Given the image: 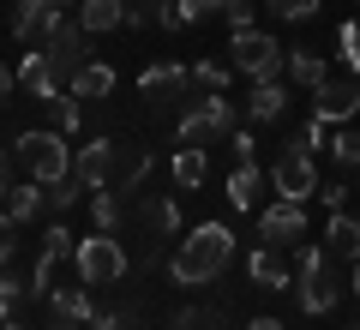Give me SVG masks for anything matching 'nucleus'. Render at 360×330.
<instances>
[{
    "instance_id": "obj_29",
    "label": "nucleus",
    "mask_w": 360,
    "mask_h": 330,
    "mask_svg": "<svg viewBox=\"0 0 360 330\" xmlns=\"http://www.w3.org/2000/svg\"><path fill=\"white\" fill-rule=\"evenodd\" d=\"M229 78H234L229 61H198L193 66V84H205V90H229Z\"/></svg>"
},
{
    "instance_id": "obj_25",
    "label": "nucleus",
    "mask_w": 360,
    "mask_h": 330,
    "mask_svg": "<svg viewBox=\"0 0 360 330\" xmlns=\"http://www.w3.org/2000/svg\"><path fill=\"white\" fill-rule=\"evenodd\" d=\"M252 120H283V108H288V90L283 84H252Z\"/></svg>"
},
{
    "instance_id": "obj_10",
    "label": "nucleus",
    "mask_w": 360,
    "mask_h": 330,
    "mask_svg": "<svg viewBox=\"0 0 360 330\" xmlns=\"http://www.w3.org/2000/svg\"><path fill=\"white\" fill-rule=\"evenodd\" d=\"M78 253V234H66L60 222H54L49 234H42V258H37V277H30V294H54L60 288V265Z\"/></svg>"
},
{
    "instance_id": "obj_37",
    "label": "nucleus",
    "mask_w": 360,
    "mask_h": 330,
    "mask_svg": "<svg viewBox=\"0 0 360 330\" xmlns=\"http://www.w3.org/2000/svg\"><path fill=\"white\" fill-rule=\"evenodd\" d=\"M144 174H150V156H132L127 174H120V192H139V186H144Z\"/></svg>"
},
{
    "instance_id": "obj_19",
    "label": "nucleus",
    "mask_w": 360,
    "mask_h": 330,
    "mask_svg": "<svg viewBox=\"0 0 360 330\" xmlns=\"http://www.w3.org/2000/svg\"><path fill=\"white\" fill-rule=\"evenodd\" d=\"M78 25L84 30H120L127 25V0H78Z\"/></svg>"
},
{
    "instance_id": "obj_32",
    "label": "nucleus",
    "mask_w": 360,
    "mask_h": 330,
    "mask_svg": "<svg viewBox=\"0 0 360 330\" xmlns=\"http://www.w3.org/2000/svg\"><path fill=\"white\" fill-rule=\"evenodd\" d=\"M54 127L72 139V132L84 127V102H78V96H60V102H54Z\"/></svg>"
},
{
    "instance_id": "obj_33",
    "label": "nucleus",
    "mask_w": 360,
    "mask_h": 330,
    "mask_svg": "<svg viewBox=\"0 0 360 330\" xmlns=\"http://www.w3.org/2000/svg\"><path fill=\"white\" fill-rule=\"evenodd\" d=\"M90 216H96V229H108V234H115V222H120V198L96 186V204H90Z\"/></svg>"
},
{
    "instance_id": "obj_38",
    "label": "nucleus",
    "mask_w": 360,
    "mask_h": 330,
    "mask_svg": "<svg viewBox=\"0 0 360 330\" xmlns=\"http://www.w3.org/2000/svg\"><path fill=\"white\" fill-rule=\"evenodd\" d=\"M229 144H234V163H252V132L234 127V132H229Z\"/></svg>"
},
{
    "instance_id": "obj_22",
    "label": "nucleus",
    "mask_w": 360,
    "mask_h": 330,
    "mask_svg": "<svg viewBox=\"0 0 360 330\" xmlns=\"http://www.w3.org/2000/svg\"><path fill=\"white\" fill-rule=\"evenodd\" d=\"M139 216H144V229H150V234H174L180 229V204L174 198H156V192L139 204Z\"/></svg>"
},
{
    "instance_id": "obj_20",
    "label": "nucleus",
    "mask_w": 360,
    "mask_h": 330,
    "mask_svg": "<svg viewBox=\"0 0 360 330\" xmlns=\"http://www.w3.org/2000/svg\"><path fill=\"white\" fill-rule=\"evenodd\" d=\"M324 241H330L336 258H348V265H354V258H360V222H354L348 210H330V229H324Z\"/></svg>"
},
{
    "instance_id": "obj_14",
    "label": "nucleus",
    "mask_w": 360,
    "mask_h": 330,
    "mask_svg": "<svg viewBox=\"0 0 360 330\" xmlns=\"http://www.w3.org/2000/svg\"><path fill=\"white\" fill-rule=\"evenodd\" d=\"M18 90H25V96H37V102H49V108L66 96V84L54 78V66H49V54H42V49L25 54V66H18Z\"/></svg>"
},
{
    "instance_id": "obj_46",
    "label": "nucleus",
    "mask_w": 360,
    "mask_h": 330,
    "mask_svg": "<svg viewBox=\"0 0 360 330\" xmlns=\"http://www.w3.org/2000/svg\"><path fill=\"white\" fill-rule=\"evenodd\" d=\"M54 330H84V324H72V318H60V324H54Z\"/></svg>"
},
{
    "instance_id": "obj_36",
    "label": "nucleus",
    "mask_w": 360,
    "mask_h": 330,
    "mask_svg": "<svg viewBox=\"0 0 360 330\" xmlns=\"http://www.w3.org/2000/svg\"><path fill=\"white\" fill-rule=\"evenodd\" d=\"M252 6L258 0H222V18H229L234 30H252Z\"/></svg>"
},
{
    "instance_id": "obj_47",
    "label": "nucleus",
    "mask_w": 360,
    "mask_h": 330,
    "mask_svg": "<svg viewBox=\"0 0 360 330\" xmlns=\"http://www.w3.org/2000/svg\"><path fill=\"white\" fill-rule=\"evenodd\" d=\"M0 330H25V324H13V318H6V324H0Z\"/></svg>"
},
{
    "instance_id": "obj_27",
    "label": "nucleus",
    "mask_w": 360,
    "mask_h": 330,
    "mask_svg": "<svg viewBox=\"0 0 360 330\" xmlns=\"http://www.w3.org/2000/svg\"><path fill=\"white\" fill-rule=\"evenodd\" d=\"M168 330H222V312L217 306H186V312H174Z\"/></svg>"
},
{
    "instance_id": "obj_4",
    "label": "nucleus",
    "mask_w": 360,
    "mask_h": 330,
    "mask_svg": "<svg viewBox=\"0 0 360 330\" xmlns=\"http://www.w3.org/2000/svg\"><path fill=\"white\" fill-rule=\"evenodd\" d=\"M72 265H78V282H84V288H108V282L127 277V246H120L108 229H96V234L78 241Z\"/></svg>"
},
{
    "instance_id": "obj_7",
    "label": "nucleus",
    "mask_w": 360,
    "mask_h": 330,
    "mask_svg": "<svg viewBox=\"0 0 360 330\" xmlns=\"http://www.w3.org/2000/svg\"><path fill=\"white\" fill-rule=\"evenodd\" d=\"M60 13H66L60 0H18V6H13V37L25 42V49H42V42L66 25Z\"/></svg>"
},
{
    "instance_id": "obj_21",
    "label": "nucleus",
    "mask_w": 360,
    "mask_h": 330,
    "mask_svg": "<svg viewBox=\"0 0 360 330\" xmlns=\"http://www.w3.org/2000/svg\"><path fill=\"white\" fill-rule=\"evenodd\" d=\"M42 204H49V186H42V180H30V186H13V192H6V216H13V222L42 216Z\"/></svg>"
},
{
    "instance_id": "obj_45",
    "label": "nucleus",
    "mask_w": 360,
    "mask_h": 330,
    "mask_svg": "<svg viewBox=\"0 0 360 330\" xmlns=\"http://www.w3.org/2000/svg\"><path fill=\"white\" fill-rule=\"evenodd\" d=\"M0 198H6V151H0Z\"/></svg>"
},
{
    "instance_id": "obj_8",
    "label": "nucleus",
    "mask_w": 360,
    "mask_h": 330,
    "mask_svg": "<svg viewBox=\"0 0 360 330\" xmlns=\"http://www.w3.org/2000/svg\"><path fill=\"white\" fill-rule=\"evenodd\" d=\"M258 241L264 246H300L307 241V204L276 198L270 210H258Z\"/></svg>"
},
{
    "instance_id": "obj_12",
    "label": "nucleus",
    "mask_w": 360,
    "mask_h": 330,
    "mask_svg": "<svg viewBox=\"0 0 360 330\" xmlns=\"http://www.w3.org/2000/svg\"><path fill=\"white\" fill-rule=\"evenodd\" d=\"M84 37H90L84 25H60L49 42H42V54H49V66H54V78H60V84H72L78 66H84Z\"/></svg>"
},
{
    "instance_id": "obj_41",
    "label": "nucleus",
    "mask_w": 360,
    "mask_h": 330,
    "mask_svg": "<svg viewBox=\"0 0 360 330\" xmlns=\"http://www.w3.org/2000/svg\"><path fill=\"white\" fill-rule=\"evenodd\" d=\"M90 330H127V318H120V312H108V318H90Z\"/></svg>"
},
{
    "instance_id": "obj_13",
    "label": "nucleus",
    "mask_w": 360,
    "mask_h": 330,
    "mask_svg": "<svg viewBox=\"0 0 360 330\" xmlns=\"http://www.w3.org/2000/svg\"><path fill=\"white\" fill-rule=\"evenodd\" d=\"M354 108H360V84L354 78H324L319 90H312V115L330 127V120H354Z\"/></svg>"
},
{
    "instance_id": "obj_2",
    "label": "nucleus",
    "mask_w": 360,
    "mask_h": 330,
    "mask_svg": "<svg viewBox=\"0 0 360 330\" xmlns=\"http://www.w3.org/2000/svg\"><path fill=\"white\" fill-rule=\"evenodd\" d=\"M229 66H234L240 78H252V84H276V78L288 72V54H283V42L264 37V30H234Z\"/></svg>"
},
{
    "instance_id": "obj_35",
    "label": "nucleus",
    "mask_w": 360,
    "mask_h": 330,
    "mask_svg": "<svg viewBox=\"0 0 360 330\" xmlns=\"http://www.w3.org/2000/svg\"><path fill=\"white\" fill-rule=\"evenodd\" d=\"M18 300H25V288H18V277H6V270H0V324H6V318L18 312Z\"/></svg>"
},
{
    "instance_id": "obj_5",
    "label": "nucleus",
    "mask_w": 360,
    "mask_h": 330,
    "mask_svg": "<svg viewBox=\"0 0 360 330\" xmlns=\"http://www.w3.org/2000/svg\"><path fill=\"white\" fill-rule=\"evenodd\" d=\"M180 144H210V139H229L234 132V102L222 96V90H210V96H198L186 115H180Z\"/></svg>"
},
{
    "instance_id": "obj_3",
    "label": "nucleus",
    "mask_w": 360,
    "mask_h": 330,
    "mask_svg": "<svg viewBox=\"0 0 360 330\" xmlns=\"http://www.w3.org/2000/svg\"><path fill=\"white\" fill-rule=\"evenodd\" d=\"M18 156H25L30 180H42V186H54V180L72 174V144H66L60 127H37V132H25V139H18Z\"/></svg>"
},
{
    "instance_id": "obj_23",
    "label": "nucleus",
    "mask_w": 360,
    "mask_h": 330,
    "mask_svg": "<svg viewBox=\"0 0 360 330\" xmlns=\"http://www.w3.org/2000/svg\"><path fill=\"white\" fill-rule=\"evenodd\" d=\"M252 198H258V163H234V174H229V204H234V210H252Z\"/></svg>"
},
{
    "instance_id": "obj_17",
    "label": "nucleus",
    "mask_w": 360,
    "mask_h": 330,
    "mask_svg": "<svg viewBox=\"0 0 360 330\" xmlns=\"http://www.w3.org/2000/svg\"><path fill=\"white\" fill-rule=\"evenodd\" d=\"M295 294H300V312H312V318H324L336 300H342V288H336L330 270H319V277H300V288H295Z\"/></svg>"
},
{
    "instance_id": "obj_31",
    "label": "nucleus",
    "mask_w": 360,
    "mask_h": 330,
    "mask_svg": "<svg viewBox=\"0 0 360 330\" xmlns=\"http://www.w3.org/2000/svg\"><path fill=\"white\" fill-rule=\"evenodd\" d=\"M84 180H78V174H66V180H54V186H49V204H54V210H72V204L78 198H84Z\"/></svg>"
},
{
    "instance_id": "obj_15",
    "label": "nucleus",
    "mask_w": 360,
    "mask_h": 330,
    "mask_svg": "<svg viewBox=\"0 0 360 330\" xmlns=\"http://www.w3.org/2000/svg\"><path fill=\"white\" fill-rule=\"evenodd\" d=\"M246 282H258V288H270V294H283V288H295V265L283 258V246H258V253L246 258Z\"/></svg>"
},
{
    "instance_id": "obj_9",
    "label": "nucleus",
    "mask_w": 360,
    "mask_h": 330,
    "mask_svg": "<svg viewBox=\"0 0 360 330\" xmlns=\"http://www.w3.org/2000/svg\"><path fill=\"white\" fill-rule=\"evenodd\" d=\"M186 90H193V66H144L139 72V96L150 102V108H174L180 96H186Z\"/></svg>"
},
{
    "instance_id": "obj_42",
    "label": "nucleus",
    "mask_w": 360,
    "mask_h": 330,
    "mask_svg": "<svg viewBox=\"0 0 360 330\" xmlns=\"http://www.w3.org/2000/svg\"><path fill=\"white\" fill-rule=\"evenodd\" d=\"M13 84H18V72H13V66H0V96H13Z\"/></svg>"
},
{
    "instance_id": "obj_40",
    "label": "nucleus",
    "mask_w": 360,
    "mask_h": 330,
    "mask_svg": "<svg viewBox=\"0 0 360 330\" xmlns=\"http://www.w3.org/2000/svg\"><path fill=\"white\" fill-rule=\"evenodd\" d=\"M319 198L330 204V210H342V198H348V186H319Z\"/></svg>"
},
{
    "instance_id": "obj_16",
    "label": "nucleus",
    "mask_w": 360,
    "mask_h": 330,
    "mask_svg": "<svg viewBox=\"0 0 360 330\" xmlns=\"http://www.w3.org/2000/svg\"><path fill=\"white\" fill-rule=\"evenodd\" d=\"M168 174H174V186H186V192L205 186V180H210V151H205V144H180L174 163H168Z\"/></svg>"
},
{
    "instance_id": "obj_1",
    "label": "nucleus",
    "mask_w": 360,
    "mask_h": 330,
    "mask_svg": "<svg viewBox=\"0 0 360 330\" xmlns=\"http://www.w3.org/2000/svg\"><path fill=\"white\" fill-rule=\"evenodd\" d=\"M234 258V229L229 222H198L186 241H180V253L168 258V277L180 282V288H205V282H217L222 270H229Z\"/></svg>"
},
{
    "instance_id": "obj_18",
    "label": "nucleus",
    "mask_w": 360,
    "mask_h": 330,
    "mask_svg": "<svg viewBox=\"0 0 360 330\" xmlns=\"http://www.w3.org/2000/svg\"><path fill=\"white\" fill-rule=\"evenodd\" d=\"M108 90H115V66H96V61H84V66H78V78L66 84V96H78V102H103Z\"/></svg>"
},
{
    "instance_id": "obj_43",
    "label": "nucleus",
    "mask_w": 360,
    "mask_h": 330,
    "mask_svg": "<svg viewBox=\"0 0 360 330\" xmlns=\"http://www.w3.org/2000/svg\"><path fill=\"white\" fill-rule=\"evenodd\" d=\"M246 330H288V324H283V318H252Z\"/></svg>"
},
{
    "instance_id": "obj_44",
    "label": "nucleus",
    "mask_w": 360,
    "mask_h": 330,
    "mask_svg": "<svg viewBox=\"0 0 360 330\" xmlns=\"http://www.w3.org/2000/svg\"><path fill=\"white\" fill-rule=\"evenodd\" d=\"M348 294H360V258H354V270H348Z\"/></svg>"
},
{
    "instance_id": "obj_30",
    "label": "nucleus",
    "mask_w": 360,
    "mask_h": 330,
    "mask_svg": "<svg viewBox=\"0 0 360 330\" xmlns=\"http://www.w3.org/2000/svg\"><path fill=\"white\" fill-rule=\"evenodd\" d=\"M336 54H342L348 78H360V25H342V30H336Z\"/></svg>"
},
{
    "instance_id": "obj_26",
    "label": "nucleus",
    "mask_w": 360,
    "mask_h": 330,
    "mask_svg": "<svg viewBox=\"0 0 360 330\" xmlns=\"http://www.w3.org/2000/svg\"><path fill=\"white\" fill-rule=\"evenodd\" d=\"M288 78H295L300 90H319L324 78H330V66H324L319 54H288Z\"/></svg>"
},
{
    "instance_id": "obj_6",
    "label": "nucleus",
    "mask_w": 360,
    "mask_h": 330,
    "mask_svg": "<svg viewBox=\"0 0 360 330\" xmlns=\"http://www.w3.org/2000/svg\"><path fill=\"white\" fill-rule=\"evenodd\" d=\"M276 198H288V204H307L312 192H319V168H312V151H300V144H288L283 156H276Z\"/></svg>"
},
{
    "instance_id": "obj_39",
    "label": "nucleus",
    "mask_w": 360,
    "mask_h": 330,
    "mask_svg": "<svg viewBox=\"0 0 360 330\" xmlns=\"http://www.w3.org/2000/svg\"><path fill=\"white\" fill-rule=\"evenodd\" d=\"M13 229H18V222H13V216H6V210H0V265L13 258Z\"/></svg>"
},
{
    "instance_id": "obj_11",
    "label": "nucleus",
    "mask_w": 360,
    "mask_h": 330,
    "mask_svg": "<svg viewBox=\"0 0 360 330\" xmlns=\"http://www.w3.org/2000/svg\"><path fill=\"white\" fill-rule=\"evenodd\" d=\"M72 174L84 180V186H108V180L120 174V144H115V139H90V144H78Z\"/></svg>"
},
{
    "instance_id": "obj_24",
    "label": "nucleus",
    "mask_w": 360,
    "mask_h": 330,
    "mask_svg": "<svg viewBox=\"0 0 360 330\" xmlns=\"http://www.w3.org/2000/svg\"><path fill=\"white\" fill-rule=\"evenodd\" d=\"M49 306H54V318H72V324H90V318H96V312H90V294H84V288H54Z\"/></svg>"
},
{
    "instance_id": "obj_28",
    "label": "nucleus",
    "mask_w": 360,
    "mask_h": 330,
    "mask_svg": "<svg viewBox=\"0 0 360 330\" xmlns=\"http://www.w3.org/2000/svg\"><path fill=\"white\" fill-rule=\"evenodd\" d=\"M330 156L360 174V127H342V132H336V139H330Z\"/></svg>"
},
{
    "instance_id": "obj_34",
    "label": "nucleus",
    "mask_w": 360,
    "mask_h": 330,
    "mask_svg": "<svg viewBox=\"0 0 360 330\" xmlns=\"http://www.w3.org/2000/svg\"><path fill=\"white\" fill-rule=\"evenodd\" d=\"M264 6L276 18H295V25H300V18H319V0H264Z\"/></svg>"
}]
</instances>
